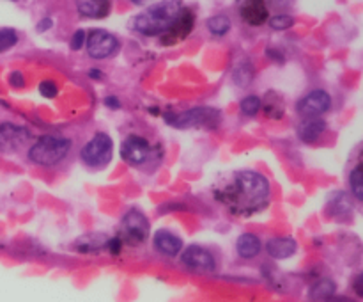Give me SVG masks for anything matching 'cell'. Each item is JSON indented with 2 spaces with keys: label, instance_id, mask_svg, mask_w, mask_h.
Returning <instances> with one entry per match:
<instances>
[{
  "label": "cell",
  "instance_id": "24",
  "mask_svg": "<svg viewBox=\"0 0 363 302\" xmlns=\"http://www.w3.org/2000/svg\"><path fill=\"white\" fill-rule=\"evenodd\" d=\"M240 109H241V112L245 114V116H248V117L255 116V114H257L259 110L262 109V102H261V98H259V96H255V95L247 96V98L241 99Z\"/></svg>",
  "mask_w": 363,
  "mask_h": 302
},
{
  "label": "cell",
  "instance_id": "6",
  "mask_svg": "<svg viewBox=\"0 0 363 302\" xmlns=\"http://www.w3.org/2000/svg\"><path fill=\"white\" fill-rule=\"evenodd\" d=\"M149 237L147 217L138 210H130L121 222L119 240L128 245H140Z\"/></svg>",
  "mask_w": 363,
  "mask_h": 302
},
{
  "label": "cell",
  "instance_id": "30",
  "mask_svg": "<svg viewBox=\"0 0 363 302\" xmlns=\"http://www.w3.org/2000/svg\"><path fill=\"white\" fill-rule=\"evenodd\" d=\"M293 0H266V6H269L272 9H287L291 7Z\"/></svg>",
  "mask_w": 363,
  "mask_h": 302
},
{
  "label": "cell",
  "instance_id": "27",
  "mask_svg": "<svg viewBox=\"0 0 363 302\" xmlns=\"http://www.w3.org/2000/svg\"><path fill=\"white\" fill-rule=\"evenodd\" d=\"M38 89L45 98H53V96H57V85L53 84L52 80H43Z\"/></svg>",
  "mask_w": 363,
  "mask_h": 302
},
{
  "label": "cell",
  "instance_id": "10",
  "mask_svg": "<svg viewBox=\"0 0 363 302\" xmlns=\"http://www.w3.org/2000/svg\"><path fill=\"white\" fill-rule=\"evenodd\" d=\"M330 109H332V96L326 91H323V89H315V91L308 92L307 96H303L298 102V114L303 119H308V117H321Z\"/></svg>",
  "mask_w": 363,
  "mask_h": 302
},
{
  "label": "cell",
  "instance_id": "5",
  "mask_svg": "<svg viewBox=\"0 0 363 302\" xmlns=\"http://www.w3.org/2000/svg\"><path fill=\"white\" fill-rule=\"evenodd\" d=\"M112 155L113 141L106 134H96L80 151L82 162L89 167H105L112 160Z\"/></svg>",
  "mask_w": 363,
  "mask_h": 302
},
{
  "label": "cell",
  "instance_id": "20",
  "mask_svg": "<svg viewBox=\"0 0 363 302\" xmlns=\"http://www.w3.org/2000/svg\"><path fill=\"white\" fill-rule=\"evenodd\" d=\"M335 293V283L332 279H321L312 286L311 298L315 302L330 301V297Z\"/></svg>",
  "mask_w": 363,
  "mask_h": 302
},
{
  "label": "cell",
  "instance_id": "25",
  "mask_svg": "<svg viewBox=\"0 0 363 302\" xmlns=\"http://www.w3.org/2000/svg\"><path fill=\"white\" fill-rule=\"evenodd\" d=\"M18 41V34L13 28H0V52L13 48Z\"/></svg>",
  "mask_w": 363,
  "mask_h": 302
},
{
  "label": "cell",
  "instance_id": "15",
  "mask_svg": "<svg viewBox=\"0 0 363 302\" xmlns=\"http://www.w3.org/2000/svg\"><path fill=\"white\" fill-rule=\"evenodd\" d=\"M77 7L85 18H105L112 9V0H77Z\"/></svg>",
  "mask_w": 363,
  "mask_h": 302
},
{
  "label": "cell",
  "instance_id": "21",
  "mask_svg": "<svg viewBox=\"0 0 363 302\" xmlns=\"http://www.w3.org/2000/svg\"><path fill=\"white\" fill-rule=\"evenodd\" d=\"M208 28L211 34L215 36H225L230 31V20L225 14H216V16L209 18Z\"/></svg>",
  "mask_w": 363,
  "mask_h": 302
},
{
  "label": "cell",
  "instance_id": "23",
  "mask_svg": "<svg viewBox=\"0 0 363 302\" xmlns=\"http://www.w3.org/2000/svg\"><path fill=\"white\" fill-rule=\"evenodd\" d=\"M350 187L354 198L363 201V167H354L350 174Z\"/></svg>",
  "mask_w": 363,
  "mask_h": 302
},
{
  "label": "cell",
  "instance_id": "22",
  "mask_svg": "<svg viewBox=\"0 0 363 302\" xmlns=\"http://www.w3.org/2000/svg\"><path fill=\"white\" fill-rule=\"evenodd\" d=\"M233 78L236 85H240V87H247V85L252 82V78H254V70H252V66L248 63L240 64V66L234 70Z\"/></svg>",
  "mask_w": 363,
  "mask_h": 302
},
{
  "label": "cell",
  "instance_id": "29",
  "mask_svg": "<svg viewBox=\"0 0 363 302\" xmlns=\"http://www.w3.org/2000/svg\"><path fill=\"white\" fill-rule=\"evenodd\" d=\"M9 84L13 85V87L21 89L25 85V77L20 73V71H13V73L9 75Z\"/></svg>",
  "mask_w": 363,
  "mask_h": 302
},
{
  "label": "cell",
  "instance_id": "3",
  "mask_svg": "<svg viewBox=\"0 0 363 302\" xmlns=\"http://www.w3.org/2000/svg\"><path fill=\"white\" fill-rule=\"evenodd\" d=\"M71 149V141L62 135H43L28 149L30 162L43 167H52L62 162Z\"/></svg>",
  "mask_w": 363,
  "mask_h": 302
},
{
  "label": "cell",
  "instance_id": "16",
  "mask_svg": "<svg viewBox=\"0 0 363 302\" xmlns=\"http://www.w3.org/2000/svg\"><path fill=\"white\" fill-rule=\"evenodd\" d=\"M326 130V123L321 117H308L298 126V137L303 142H315Z\"/></svg>",
  "mask_w": 363,
  "mask_h": 302
},
{
  "label": "cell",
  "instance_id": "17",
  "mask_svg": "<svg viewBox=\"0 0 363 302\" xmlns=\"http://www.w3.org/2000/svg\"><path fill=\"white\" fill-rule=\"evenodd\" d=\"M262 244L261 238L254 233H243L236 242V251L238 254L243 259H252L261 252Z\"/></svg>",
  "mask_w": 363,
  "mask_h": 302
},
{
  "label": "cell",
  "instance_id": "14",
  "mask_svg": "<svg viewBox=\"0 0 363 302\" xmlns=\"http://www.w3.org/2000/svg\"><path fill=\"white\" fill-rule=\"evenodd\" d=\"M155 247L162 254L174 258V256L181 254V251H183V240L177 234L162 230L155 234Z\"/></svg>",
  "mask_w": 363,
  "mask_h": 302
},
{
  "label": "cell",
  "instance_id": "28",
  "mask_svg": "<svg viewBox=\"0 0 363 302\" xmlns=\"http://www.w3.org/2000/svg\"><path fill=\"white\" fill-rule=\"evenodd\" d=\"M85 38H87L85 31H77V32H74L73 38H71V48H73V50H82V46H84V43H85Z\"/></svg>",
  "mask_w": 363,
  "mask_h": 302
},
{
  "label": "cell",
  "instance_id": "13",
  "mask_svg": "<svg viewBox=\"0 0 363 302\" xmlns=\"http://www.w3.org/2000/svg\"><path fill=\"white\" fill-rule=\"evenodd\" d=\"M298 244L294 238L291 237H275L268 240L266 244V252L272 256L273 259H287L296 252Z\"/></svg>",
  "mask_w": 363,
  "mask_h": 302
},
{
  "label": "cell",
  "instance_id": "12",
  "mask_svg": "<svg viewBox=\"0 0 363 302\" xmlns=\"http://www.w3.org/2000/svg\"><path fill=\"white\" fill-rule=\"evenodd\" d=\"M240 13L241 18L254 27L266 23V20H268L266 0H240Z\"/></svg>",
  "mask_w": 363,
  "mask_h": 302
},
{
  "label": "cell",
  "instance_id": "1",
  "mask_svg": "<svg viewBox=\"0 0 363 302\" xmlns=\"http://www.w3.org/2000/svg\"><path fill=\"white\" fill-rule=\"evenodd\" d=\"M269 181L257 171H240L234 180L216 194V198L229 206L234 213L250 215L266 208L269 201Z\"/></svg>",
  "mask_w": 363,
  "mask_h": 302
},
{
  "label": "cell",
  "instance_id": "32",
  "mask_svg": "<svg viewBox=\"0 0 363 302\" xmlns=\"http://www.w3.org/2000/svg\"><path fill=\"white\" fill-rule=\"evenodd\" d=\"M105 105L113 107V109H119V102H117L116 98H106V99H105Z\"/></svg>",
  "mask_w": 363,
  "mask_h": 302
},
{
  "label": "cell",
  "instance_id": "18",
  "mask_svg": "<svg viewBox=\"0 0 363 302\" xmlns=\"http://www.w3.org/2000/svg\"><path fill=\"white\" fill-rule=\"evenodd\" d=\"M353 210V205H351L350 198L346 195V192H335V194L330 198L328 201V213L332 217H337V219H344L347 217Z\"/></svg>",
  "mask_w": 363,
  "mask_h": 302
},
{
  "label": "cell",
  "instance_id": "7",
  "mask_svg": "<svg viewBox=\"0 0 363 302\" xmlns=\"http://www.w3.org/2000/svg\"><path fill=\"white\" fill-rule=\"evenodd\" d=\"M152 155V146L140 135H128L121 144V156L130 166H142Z\"/></svg>",
  "mask_w": 363,
  "mask_h": 302
},
{
  "label": "cell",
  "instance_id": "2",
  "mask_svg": "<svg viewBox=\"0 0 363 302\" xmlns=\"http://www.w3.org/2000/svg\"><path fill=\"white\" fill-rule=\"evenodd\" d=\"M184 7L177 0H163L133 18V28L144 36H165L176 25Z\"/></svg>",
  "mask_w": 363,
  "mask_h": 302
},
{
  "label": "cell",
  "instance_id": "31",
  "mask_svg": "<svg viewBox=\"0 0 363 302\" xmlns=\"http://www.w3.org/2000/svg\"><path fill=\"white\" fill-rule=\"evenodd\" d=\"M53 25V20L52 18H43L41 21H39V25H38V32H45V31H48L50 27H52Z\"/></svg>",
  "mask_w": 363,
  "mask_h": 302
},
{
  "label": "cell",
  "instance_id": "9",
  "mask_svg": "<svg viewBox=\"0 0 363 302\" xmlns=\"http://www.w3.org/2000/svg\"><path fill=\"white\" fill-rule=\"evenodd\" d=\"M119 50V41L113 34L103 28H96L87 38V52L92 59H106Z\"/></svg>",
  "mask_w": 363,
  "mask_h": 302
},
{
  "label": "cell",
  "instance_id": "4",
  "mask_svg": "<svg viewBox=\"0 0 363 302\" xmlns=\"http://www.w3.org/2000/svg\"><path fill=\"white\" fill-rule=\"evenodd\" d=\"M165 119L176 128H211L213 130L222 121V114L213 107H195L181 114H169Z\"/></svg>",
  "mask_w": 363,
  "mask_h": 302
},
{
  "label": "cell",
  "instance_id": "11",
  "mask_svg": "<svg viewBox=\"0 0 363 302\" xmlns=\"http://www.w3.org/2000/svg\"><path fill=\"white\" fill-rule=\"evenodd\" d=\"M30 139V131L20 124L4 121L0 123V151L13 153L25 146V142Z\"/></svg>",
  "mask_w": 363,
  "mask_h": 302
},
{
  "label": "cell",
  "instance_id": "33",
  "mask_svg": "<svg viewBox=\"0 0 363 302\" xmlns=\"http://www.w3.org/2000/svg\"><path fill=\"white\" fill-rule=\"evenodd\" d=\"M131 2H133V4H137V6H140V4H145V2H149V0H131Z\"/></svg>",
  "mask_w": 363,
  "mask_h": 302
},
{
  "label": "cell",
  "instance_id": "8",
  "mask_svg": "<svg viewBox=\"0 0 363 302\" xmlns=\"http://www.w3.org/2000/svg\"><path fill=\"white\" fill-rule=\"evenodd\" d=\"M181 263L186 269L194 270L199 274H209L215 272L216 259L208 249L201 247V245H190L188 249L181 251Z\"/></svg>",
  "mask_w": 363,
  "mask_h": 302
},
{
  "label": "cell",
  "instance_id": "19",
  "mask_svg": "<svg viewBox=\"0 0 363 302\" xmlns=\"http://www.w3.org/2000/svg\"><path fill=\"white\" fill-rule=\"evenodd\" d=\"M191 27H194V14H191L190 11L184 9L183 14L179 16V20L176 21V25H174V27L167 32L165 38H172L174 41L186 38V36L190 34Z\"/></svg>",
  "mask_w": 363,
  "mask_h": 302
},
{
  "label": "cell",
  "instance_id": "26",
  "mask_svg": "<svg viewBox=\"0 0 363 302\" xmlns=\"http://www.w3.org/2000/svg\"><path fill=\"white\" fill-rule=\"evenodd\" d=\"M294 25V18L289 14H277V16L269 18V27L273 31H287Z\"/></svg>",
  "mask_w": 363,
  "mask_h": 302
}]
</instances>
